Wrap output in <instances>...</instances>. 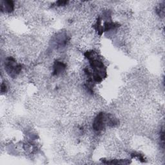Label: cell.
Masks as SVG:
<instances>
[{
	"label": "cell",
	"mask_w": 165,
	"mask_h": 165,
	"mask_svg": "<svg viewBox=\"0 0 165 165\" xmlns=\"http://www.w3.org/2000/svg\"><path fill=\"white\" fill-rule=\"evenodd\" d=\"M106 117L104 113L101 112L94 119L93 123V128L94 130L97 131H100L105 129V126L106 121Z\"/></svg>",
	"instance_id": "1"
},
{
	"label": "cell",
	"mask_w": 165,
	"mask_h": 165,
	"mask_svg": "<svg viewBox=\"0 0 165 165\" xmlns=\"http://www.w3.org/2000/svg\"><path fill=\"white\" fill-rule=\"evenodd\" d=\"M65 69V65L61 61H56L54 65V75H58Z\"/></svg>",
	"instance_id": "2"
},
{
	"label": "cell",
	"mask_w": 165,
	"mask_h": 165,
	"mask_svg": "<svg viewBox=\"0 0 165 165\" xmlns=\"http://www.w3.org/2000/svg\"><path fill=\"white\" fill-rule=\"evenodd\" d=\"M4 5H2V10L3 8L5 9V11H7V12H12V11L14 10V3L12 1H7L4 2Z\"/></svg>",
	"instance_id": "3"
}]
</instances>
